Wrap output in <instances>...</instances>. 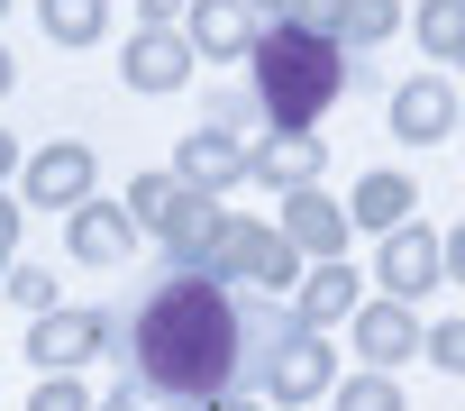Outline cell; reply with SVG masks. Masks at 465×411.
Returning a JSON list of instances; mask_svg holds the SVG:
<instances>
[{
    "instance_id": "obj_26",
    "label": "cell",
    "mask_w": 465,
    "mask_h": 411,
    "mask_svg": "<svg viewBox=\"0 0 465 411\" xmlns=\"http://www.w3.org/2000/svg\"><path fill=\"white\" fill-rule=\"evenodd\" d=\"M438 256H447V275H456V284H465V220H456V229H447V238H438Z\"/></svg>"
},
{
    "instance_id": "obj_2",
    "label": "cell",
    "mask_w": 465,
    "mask_h": 411,
    "mask_svg": "<svg viewBox=\"0 0 465 411\" xmlns=\"http://www.w3.org/2000/svg\"><path fill=\"white\" fill-rule=\"evenodd\" d=\"M247 83H256L265 128H320L338 110V92H347V46L311 37L302 19H265L256 55H247Z\"/></svg>"
},
{
    "instance_id": "obj_10",
    "label": "cell",
    "mask_w": 465,
    "mask_h": 411,
    "mask_svg": "<svg viewBox=\"0 0 465 411\" xmlns=\"http://www.w3.org/2000/svg\"><path fill=\"white\" fill-rule=\"evenodd\" d=\"M92 183H101V165H92L83 137H55V146L28 155V201H37V211H83Z\"/></svg>"
},
{
    "instance_id": "obj_31",
    "label": "cell",
    "mask_w": 465,
    "mask_h": 411,
    "mask_svg": "<svg viewBox=\"0 0 465 411\" xmlns=\"http://www.w3.org/2000/svg\"><path fill=\"white\" fill-rule=\"evenodd\" d=\"M210 411H256V402H247V393H238V402H210Z\"/></svg>"
},
{
    "instance_id": "obj_8",
    "label": "cell",
    "mask_w": 465,
    "mask_h": 411,
    "mask_svg": "<svg viewBox=\"0 0 465 411\" xmlns=\"http://www.w3.org/2000/svg\"><path fill=\"white\" fill-rule=\"evenodd\" d=\"M320 165H329L320 128H265V137H247V183H265V192H302V183H320Z\"/></svg>"
},
{
    "instance_id": "obj_4",
    "label": "cell",
    "mask_w": 465,
    "mask_h": 411,
    "mask_svg": "<svg viewBox=\"0 0 465 411\" xmlns=\"http://www.w3.org/2000/svg\"><path fill=\"white\" fill-rule=\"evenodd\" d=\"M265 402H329L338 393V347H329V329H302V320H283V338L265 347V384H256Z\"/></svg>"
},
{
    "instance_id": "obj_15",
    "label": "cell",
    "mask_w": 465,
    "mask_h": 411,
    "mask_svg": "<svg viewBox=\"0 0 465 411\" xmlns=\"http://www.w3.org/2000/svg\"><path fill=\"white\" fill-rule=\"evenodd\" d=\"M64 247H74V266H128V247H137L128 201H83V211H64Z\"/></svg>"
},
{
    "instance_id": "obj_6",
    "label": "cell",
    "mask_w": 465,
    "mask_h": 411,
    "mask_svg": "<svg viewBox=\"0 0 465 411\" xmlns=\"http://www.w3.org/2000/svg\"><path fill=\"white\" fill-rule=\"evenodd\" d=\"M283 238L302 247V266H338L347 238H356V220H347V201H329L320 183H302V192H283Z\"/></svg>"
},
{
    "instance_id": "obj_17",
    "label": "cell",
    "mask_w": 465,
    "mask_h": 411,
    "mask_svg": "<svg viewBox=\"0 0 465 411\" xmlns=\"http://www.w3.org/2000/svg\"><path fill=\"white\" fill-rule=\"evenodd\" d=\"M365 311V275L338 256V266H311L302 284H292V320L302 329H338V320H356Z\"/></svg>"
},
{
    "instance_id": "obj_14",
    "label": "cell",
    "mask_w": 465,
    "mask_h": 411,
    "mask_svg": "<svg viewBox=\"0 0 465 411\" xmlns=\"http://www.w3.org/2000/svg\"><path fill=\"white\" fill-rule=\"evenodd\" d=\"M392 137H401V146L456 137V83H447V74H411V83L392 92Z\"/></svg>"
},
{
    "instance_id": "obj_16",
    "label": "cell",
    "mask_w": 465,
    "mask_h": 411,
    "mask_svg": "<svg viewBox=\"0 0 465 411\" xmlns=\"http://www.w3.org/2000/svg\"><path fill=\"white\" fill-rule=\"evenodd\" d=\"M256 10L247 0H192V19H183V37H192V55H219V65H247L256 55Z\"/></svg>"
},
{
    "instance_id": "obj_21",
    "label": "cell",
    "mask_w": 465,
    "mask_h": 411,
    "mask_svg": "<svg viewBox=\"0 0 465 411\" xmlns=\"http://www.w3.org/2000/svg\"><path fill=\"white\" fill-rule=\"evenodd\" d=\"M329 411H401V384L392 375H338V393H329Z\"/></svg>"
},
{
    "instance_id": "obj_1",
    "label": "cell",
    "mask_w": 465,
    "mask_h": 411,
    "mask_svg": "<svg viewBox=\"0 0 465 411\" xmlns=\"http://www.w3.org/2000/svg\"><path fill=\"white\" fill-rule=\"evenodd\" d=\"M283 338V311L219 275H164L128 311V384L173 411H210L265 384V347Z\"/></svg>"
},
{
    "instance_id": "obj_5",
    "label": "cell",
    "mask_w": 465,
    "mask_h": 411,
    "mask_svg": "<svg viewBox=\"0 0 465 411\" xmlns=\"http://www.w3.org/2000/svg\"><path fill=\"white\" fill-rule=\"evenodd\" d=\"M110 338H119L110 311H46V320H28V366H46V375H83L92 356H110Z\"/></svg>"
},
{
    "instance_id": "obj_3",
    "label": "cell",
    "mask_w": 465,
    "mask_h": 411,
    "mask_svg": "<svg viewBox=\"0 0 465 411\" xmlns=\"http://www.w3.org/2000/svg\"><path fill=\"white\" fill-rule=\"evenodd\" d=\"M201 275H219V284H247V293H292L311 266H302V247H292L283 229H265V220H238V211H219Z\"/></svg>"
},
{
    "instance_id": "obj_13",
    "label": "cell",
    "mask_w": 465,
    "mask_h": 411,
    "mask_svg": "<svg viewBox=\"0 0 465 411\" xmlns=\"http://www.w3.org/2000/svg\"><path fill=\"white\" fill-rule=\"evenodd\" d=\"M374 275H383V293H392V302H420L429 284H447V256H438V229H420V220H401V229L383 238V256H374Z\"/></svg>"
},
{
    "instance_id": "obj_7",
    "label": "cell",
    "mask_w": 465,
    "mask_h": 411,
    "mask_svg": "<svg viewBox=\"0 0 465 411\" xmlns=\"http://www.w3.org/2000/svg\"><path fill=\"white\" fill-rule=\"evenodd\" d=\"M292 19H302L311 37H329V46L365 55V46H383V37L401 28V0H302Z\"/></svg>"
},
{
    "instance_id": "obj_33",
    "label": "cell",
    "mask_w": 465,
    "mask_h": 411,
    "mask_svg": "<svg viewBox=\"0 0 465 411\" xmlns=\"http://www.w3.org/2000/svg\"><path fill=\"white\" fill-rule=\"evenodd\" d=\"M0 19H10V0H0Z\"/></svg>"
},
{
    "instance_id": "obj_24",
    "label": "cell",
    "mask_w": 465,
    "mask_h": 411,
    "mask_svg": "<svg viewBox=\"0 0 465 411\" xmlns=\"http://www.w3.org/2000/svg\"><path fill=\"white\" fill-rule=\"evenodd\" d=\"M28 411H92V393H83V375H46L28 393Z\"/></svg>"
},
{
    "instance_id": "obj_25",
    "label": "cell",
    "mask_w": 465,
    "mask_h": 411,
    "mask_svg": "<svg viewBox=\"0 0 465 411\" xmlns=\"http://www.w3.org/2000/svg\"><path fill=\"white\" fill-rule=\"evenodd\" d=\"M192 0H137V28H183Z\"/></svg>"
},
{
    "instance_id": "obj_11",
    "label": "cell",
    "mask_w": 465,
    "mask_h": 411,
    "mask_svg": "<svg viewBox=\"0 0 465 411\" xmlns=\"http://www.w3.org/2000/svg\"><path fill=\"white\" fill-rule=\"evenodd\" d=\"M173 183H192V192H210V201H219L228 183H247V137H238V128H219V119H210V128H192V137L173 146Z\"/></svg>"
},
{
    "instance_id": "obj_34",
    "label": "cell",
    "mask_w": 465,
    "mask_h": 411,
    "mask_svg": "<svg viewBox=\"0 0 465 411\" xmlns=\"http://www.w3.org/2000/svg\"><path fill=\"white\" fill-rule=\"evenodd\" d=\"M456 65H465V55H456Z\"/></svg>"
},
{
    "instance_id": "obj_30",
    "label": "cell",
    "mask_w": 465,
    "mask_h": 411,
    "mask_svg": "<svg viewBox=\"0 0 465 411\" xmlns=\"http://www.w3.org/2000/svg\"><path fill=\"white\" fill-rule=\"evenodd\" d=\"M10 83H19V65H10V46H0V101H10Z\"/></svg>"
},
{
    "instance_id": "obj_18",
    "label": "cell",
    "mask_w": 465,
    "mask_h": 411,
    "mask_svg": "<svg viewBox=\"0 0 465 411\" xmlns=\"http://www.w3.org/2000/svg\"><path fill=\"white\" fill-rule=\"evenodd\" d=\"M411 201H420V183H411V174H392V165H374V174L356 183V201H347V220H356V229H374V238H392V229L411 220Z\"/></svg>"
},
{
    "instance_id": "obj_22",
    "label": "cell",
    "mask_w": 465,
    "mask_h": 411,
    "mask_svg": "<svg viewBox=\"0 0 465 411\" xmlns=\"http://www.w3.org/2000/svg\"><path fill=\"white\" fill-rule=\"evenodd\" d=\"M0 293H10L28 320H46V311H64V293H55V275L46 266H10V275H0Z\"/></svg>"
},
{
    "instance_id": "obj_9",
    "label": "cell",
    "mask_w": 465,
    "mask_h": 411,
    "mask_svg": "<svg viewBox=\"0 0 465 411\" xmlns=\"http://www.w3.org/2000/svg\"><path fill=\"white\" fill-rule=\"evenodd\" d=\"M347 329H356V356H365L374 375L411 366V356H420V338H429V329H420V311H411V302H392V293H365V311H356Z\"/></svg>"
},
{
    "instance_id": "obj_23",
    "label": "cell",
    "mask_w": 465,
    "mask_h": 411,
    "mask_svg": "<svg viewBox=\"0 0 465 411\" xmlns=\"http://www.w3.org/2000/svg\"><path fill=\"white\" fill-rule=\"evenodd\" d=\"M420 356H429L438 375H465V320H438V329L420 338Z\"/></svg>"
},
{
    "instance_id": "obj_32",
    "label": "cell",
    "mask_w": 465,
    "mask_h": 411,
    "mask_svg": "<svg viewBox=\"0 0 465 411\" xmlns=\"http://www.w3.org/2000/svg\"><path fill=\"white\" fill-rule=\"evenodd\" d=\"M456 137H465V101H456Z\"/></svg>"
},
{
    "instance_id": "obj_12",
    "label": "cell",
    "mask_w": 465,
    "mask_h": 411,
    "mask_svg": "<svg viewBox=\"0 0 465 411\" xmlns=\"http://www.w3.org/2000/svg\"><path fill=\"white\" fill-rule=\"evenodd\" d=\"M192 65H201V55H192L183 28H137L128 55H119V83H128V92H183Z\"/></svg>"
},
{
    "instance_id": "obj_20",
    "label": "cell",
    "mask_w": 465,
    "mask_h": 411,
    "mask_svg": "<svg viewBox=\"0 0 465 411\" xmlns=\"http://www.w3.org/2000/svg\"><path fill=\"white\" fill-rule=\"evenodd\" d=\"M411 28H420V46H429L438 65H456V55H465V0H420Z\"/></svg>"
},
{
    "instance_id": "obj_19",
    "label": "cell",
    "mask_w": 465,
    "mask_h": 411,
    "mask_svg": "<svg viewBox=\"0 0 465 411\" xmlns=\"http://www.w3.org/2000/svg\"><path fill=\"white\" fill-rule=\"evenodd\" d=\"M37 28L55 46H101L110 37V0H37Z\"/></svg>"
},
{
    "instance_id": "obj_27",
    "label": "cell",
    "mask_w": 465,
    "mask_h": 411,
    "mask_svg": "<svg viewBox=\"0 0 465 411\" xmlns=\"http://www.w3.org/2000/svg\"><path fill=\"white\" fill-rule=\"evenodd\" d=\"M92 411H146V393H137V384H119V393H101Z\"/></svg>"
},
{
    "instance_id": "obj_28",
    "label": "cell",
    "mask_w": 465,
    "mask_h": 411,
    "mask_svg": "<svg viewBox=\"0 0 465 411\" xmlns=\"http://www.w3.org/2000/svg\"><path fill=\"white\" fill-rule=\"evenodd\" d=\"M247 10H256V19H292V10H302V0H247Z\"/></svg>"
},
{
    "instance_id": "obj_29",
    "label": "cell",
    "mask_w": 465,
    "mask_h": 411,
    "mask_svg": "<svg viewBox=\"0 0 465 411\" xmlns=\"http://www.w3.org/2000/svg\"><path fill=\"white\" fill-rule=\"evenodd\" d=\"M10 174H19V137H10V128H0V183H10Z\"/></svg>"
}]
</instances>
